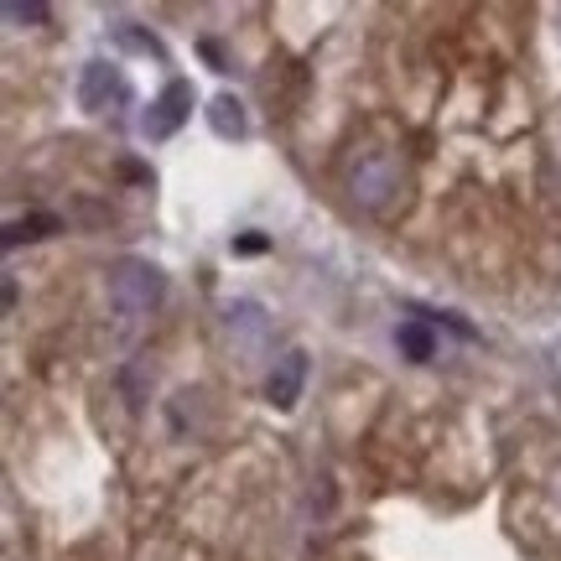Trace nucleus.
<instances>
[{"label": "nucleus", "mask_w": 561, "mask_h": 561, "mask_svg": "<svg viewBox=\"0 0 561 561\" xmlns=\"http://www.w3.org/2000/svg\"><path fill=\"white\" fill-rule=\"evenodd\" d=\"M5 21H47L42 0H5Z\"/></svg>", "instance_id": "10"}, {"label": "nucleus", "mask_w": 561, "mask_h": 561, "mask_svg": "<svg viewBox=\"0 0 561 561\" xmlns=\"http://www.w3.org/2000/svg\"><path fill=\"white\" fill-rule=\"evenodd\" d=\"M343 193H348L354 208H364V214H390L405 193L401 157L385 151V146H359L354 157L343 161Z\"/></svg>", "instance_id": "1"}, {"label": "nucleus", "mask_w": 561, "mask_h": 561, "mask_svg": "<svg viewBox=\"0 0 561 561\" xmlns=\"http://www.w3.org/2000/svg\"><path fill=\"white\" fill-rule=\"evenodd\" d=\"M125 100V73L115 68V62H83V73H79V104L89 110V115H104L110 104H121Z\"/></svg>", "instance_id": "4"}, {"label": "nucleus", "mask_w": 561, "mask_h": 561, "mask_svg": "<svg viewBox=\"0 0 561 561\" xmlns=\"http://www.w3.org/2000/svg\"><path fill=\"white\" fill-rule=\"evenodd\" d=\"M396 343H401V354L411 364H426L432 359V354H437V339H432V328H426V322H401V328H396Z\"/></svg>", "instance_id": "7"}, {"label": "nucleus", "mask_w": 561, "mask_h": 561, "mask_svg": "<svg viewBox=\"0 0 561 561\" xmlns=\"http://www.w3.org/2000/svg\"><path fill=\"white\" fill-rule=\"evenodd\" d=\"M234 250H240V255H261L265 240H261V234H244V240H234Z\"/></svg>", "instance_id": "11"}, {"label": "nucleus", "mask_w": 561, "mask_h": 561, "mask_svg": "<svg viewBox=\"0 0 561 561\" xmlns=\"http://www.w3.org/2000/svg\"><path fill=\"white\" fill-rule=\"evenodd\" d=\"M62 224L53 214H26V219H11L5 224V250H16L26 240H47V234H58Z\"/></svg>", "instance_id": "8"}, {"label": "nucleus", "mask_w": 561, "mask_h": 561, "mask_svg": "<svg viewBox=\"0 0 561 561\" xmlns=\"http://www.w3.org/2000/svg\"><path fill=\"white\" fill-rule=\"evenodd\" d=\"M115 37H121L125 47H136V53H151V58H161V42L157 37H140L130 21H121V26H115Z\"/></svg>", "instance_id": "9"}, {"label": "nucleus", "mask_w": 561, "mask_h": 561, "mask_svg": "<svg viewBox=\"0 0 561 561\" xmlns=\"http://www.w3.org/2000/svg\"><path fill=\"white\" fill-rule=\"evenodd\" d=\"M193 115V83L172 79L167 89H161L157 100H151V110H146V121H140V130L151 140H167L172 130H182V121Z\"/></svg>", "instance_id": "3"}, {"label": "nucleus", "mask_w": 561, "mask_h": 561, "mask_svg": "<svg viewBox=\"0 0 561 561\" xmlns=\"http://www.w3.org/2000/svg\"><path fill=\"white\" fill-rule=\"evenodd\" d=\"M110 307L115 312H125V318H146L151 307L161 301V291H167V280H161V271L151 261H136V255H125V261L110 265Z\"/></svg>", "instance_id": "2"}, {"label": "nucleus", "mask_w": 561, "mask_h": 561, "mask_svg": "<svg viewBox=\"0 0 561 561\" xmlns=\"http://www.w3.org/2000/svg\"><path fill=\"white\" fill-rule=\"evenodd\" d=\"M208 125H214V136H224V140H244V130H250L244 104L234 100V94H214V100H208Z\"/></svg>", "instance_id": "6"}, {"label": "nucleus", "mask_w": 561, "mask_h": 561, "mask_svg": "<svg viewBox=\"0 0 561 561\" xmlns=\"http://www.w3.org/2000/svg\"><path fill=\"white\" fill-rule=\"evenodd\" d=\"M301 385H307V354L291 348V354H280L276 369H271V380H265V401L276 405V411H291L301 401Z\"/></svg>", "instance_id": "5"}]
</instances>
